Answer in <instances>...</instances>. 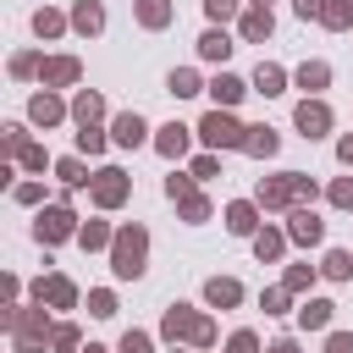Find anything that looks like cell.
<instances>
[{"label":"cell","mask_w":353,"mask_h":353,"mask_svg":"<svg viewBox=\"0 0 353 353\" xmlns=\"http://www.w3.org/2000/svg\"><path fill=\"white\" fill-rule=\"evenodd\" d=\"M66 232H72V215H66V210H44V215H39V237H44V243H55V237H66Z\"/></svg>","instance_id":"52a82bcc"},{"label":"cell","mask_w":353,"mask_h":353,"mask_svg":"<svg viewBox=\"0 0 353 353\" xmlns=\"http://www.w3.org/2000/svg\"><path fill=\"white\" fill-rule=\"evenodd\" d=\"M94 199H99V204H121V199H127V176H121V171H99V176H94Z\"/></svg>","instance_id":"8992f818"},{"label":"cell","mask_w":353,"mask_h":353,"mask_svg":"<svg viewBox=\"0 0 353 353\" xmlns=\"http://www.w3.org/2000/svg\"><path fill=\"white\" fill-rule=\"evenodd\" d=\"M298 127H303V138H320V132L331 127V110H325L320 99H303V105H298Z\"/></svg>","instance_id":"5b68a950"},{"label":"cell","mask_w":353,"mask_h":353,"mask_svg":"<svg viewBox=\"0 0 353 353\" xmlns=\"http://www.w3.org/2000/svg\"><path fill=\"white\" fill-rule=\"evenodd\" d=\"M199 50H204V55H210V61H226V55H232V39H226V33H215V28H210V33H204V39H199Z\"/></svg>","instance_id":"4fadbf2b"},{"label":"cell","mask_w":353,"mask_h":353,"mask_svg":"<svg viewBox=\"0 0 353 353\" xmlns=\"http://www.w3.org/2000/svg\"><path fill=\"white\" fill-rule=\"evenodd\" d=\"M226 226L232 232H254V204H232L226 210Z\"/></svg>","instance_id":"ffe728a7"},{"label":"cell","mask_w":353,"mask_h":353,"mask_svg":"<svg viewBox=\"0 0 353 353\" xmlns=\"http://www.w3.org/2000/svg\"><path fill=\"white\" fill-rule=\"evenodd\" d=\"M88 309H94V314H116V298H110V292H94Z\"/></svg>","instance_id":"e575fe53"},{"label":"cell","mask_w":353,"mask_h":353,"mask_svg":"<svg viewBox=\"0 0 353 353\" xmlns=\"http://www.w3.org/2000/svg\"><path fill=\"white\" fill-rule=\"evenodd\" d=\"M55 116H61V105H55L50 94H39V99H33V121H55Z\"/></svg>","instance_id":"4316f807"},{"label":"cell","mask_w":353,"mask_h":353,"mask_svg":"<svg viewBox=\"0 0 353 353\" xmlns=\"http://www.w3.org/2000/svg\"><path fill=\"white\" fill-rule=\"evenodd\" d=\"M33 28H39V33H61V17H55V11H39Z\"/></svg>","instance_id":"1f68e13d"},{"label":"cell","mask_w":353,"mask_h":353,"mask_svg":"<svg viewBox=\"0 0 353 353\" xmlns=\"http://www.w3.org/2000/svg\"><path fill=\"white\" fill-rule=\"evenodd\" d=\"M182 215H188V221H204V215H210V204L193 193V199H182Z\"/></svg>","instance_id":"f546056e"},{"label":"cell","mask_w":353,"mask_h":353,"mask_svg":"<svg viewBox=\"0 0 353 353\" xmlns=\"http://www.w3.org/2000/svg\"><path fill=\"white\" fill-rule=\"evenodd\" d=\"M83 243H88V248H99V243H105V226H99V221H88V226H83Z\"/></svg>","instance_id":"74e56055"},{"label":"cell","mask_w":353,"mask_h":353,"mask_svg":"<svg viewBox=\"0 0 353 353\" xmlns=\"http://www.w3.org/2000/svg\"><path fill=\"white\" fill-rule=\"evenodd\" d=\"M121 353H149V336H143V331H127V342H121Z\"/></svg>","instance_id":"d590c367"},{"label":"cell","mask_w":353,"mask_h":353,"mask_svg":"<svg viewBox=\"0 0 353 353\" xmlns=\"http://www.w3.org/2000/svg\"><path fill=\"white\" fill-rule=\"evenodd\" d=\"M154 143H160V154H182V149H188V127H176V121H171Z\"/></svg>","instance_id":"9a60e30c"},{"label":"cell","mask_w":353,"mask_h":353,"mask_svg":"<svg viewBox=\"0 0 353 353\" xmlns=\"http://www.w3.org/2000/svg\"><path fill=\"white\" fill-rule=\"evenodd\" d=\"M61 176H66V182H88V176H83V165H77V160H61Z\"/></svg>","instance_id":"ab89813d"},{"label":"cell","mask_w":353,"mask_h":353,"mask_svg":"<svg viewBox=\"0 0 353 353\" xmlns=\"http://www.w3.org/2000/svg\"><path fill=\"white\" fill-rule=\"evenodd\" d=\"M336 154H342V160L353 165V138H342V149H336Z\"/></svg>","instance_id":"7bdbcfd3"},{"label":"cell","mask_w":353,"mask_h":353,"mask_svg":"<svg viewBox=\"0 0 353 353\" xmlns=\"http://www.w3.org/2000/svg\"><path fill=\"white\" fill-rule=\"evenodd\" d=\"M254 88H259V94H281V66L259 61V72H254Z\"/></svg>","instance_id":"5bb4252c"},{"label":"cell","mask_w":353,"mask_h":353,"mask_svg":"<svg viewBox=\"0 0 353 353\" xmlns=\"http://www.w3.org/2000/svg\"><path fill=\"white\" fill-rule=\"evenodd\" d=\"M325 353H353V336H347V331H336V336L325 342Z\"/></svg>","instance_id":"f35d334b"},{"label":"cell","mask_w":353,"mask_h":353,"mask_svg":"<svg viewBox=\"0 0 353 353\" xmlns=\"http://www.w3.org/2000/svg\"><path fill=\"white\" fill-rule=\"evenodd\" d=\"M171 94H176V99L199 94V77H193V72H171Z\"/></svg>","instance_id":"d4e9b609"},{"label":"cell","mask_w":353,"mask_h":353,"mask_svg":"<svg viewBox=\"0 0 353 353\" xmlns=\"http://www.w3.org/2000/svg\"><path fill=\"white\" fill-rule=\"evenodd\" d=\"M320 232H325V226H320V215H309V210H298V215H292V237H298V243H320Z\"/></svg>","instance_id":"30bf717a"},{"label":"cell","mask_w":353,"mask_h":353,"mask_svg":"<svg viewBox=\"0 0 353 353\" xmlns=\"http://www.w3.org/2000/svg\"><path fill=\"white\" fill-rule=\"evenodd\" d=\"M165 193H171V199H193V182H188V176H171Z\"/></svg>","instance_id":"d6a6232c"},{"label":"cell","mask_w":353,"mask_h":353,"mask_svg":"<svg viewBox=\"0 0 353 353\" xmlns=\"http://www.w3.org/2000/svg\"><path fill=\"white\" fill-rule=\"evenodd\" d=\"M243 149H248V154H276V132H270V127H248Z\"/></svg>","instance_id":"8fae6325"},{"label":"cell","mask_w":353,"mask_h":353,"mask_svg":"<svg viewBox=\"0 0 353 353\" xmlns=\"http://www.w3.org/2000/svg\"><path fill=\"white\" fill-rule=\"evenodd\" d=\"M347 17H353L347 0H325V6H320V22H325V28H347Z\"/></svg>","instance_id":"2e32d148"},{"label":"cell","mask_w":353,"mask_h":353,"mask_svg":"<svg viewBox=\"0 0 353 353\" xmlns=\"http://www.w3.org/2000/svg\"><path fill=\"white\" fill-rule=\"evenodd\" d=\"M77 143H83V149H88V154H94V149H99V143H105V138H99V127H83V132H77Z\"/></svg>","instance_id":"8d00e7d4"},{"label":"cell","mask_w":353,"mask_h":353,"mask_svg":"<svg viewBox=\"0 0 353 353\" xmlns=\"http://www.w3.org/2000/svg\"><path fill=\"white\" fill-rule=\"evenodd\" d=\"M116 143H143V121L138 116H121L116 121Z\"/></svg>","instance_id":"d6986e66"},{"label":"cell","mask_w":353,"mask_h":353,"mask_svg":"<svg viewBox=\"0 0 353 353\" xmlns=\"http://www.w3.org/2000/svg\"><path fill=\"white\" fill-rule=\"evenodd\" d=\"M254 6H259V11H270V0H254Z\"/></svg>","instance_id":"f6af8a7d"},{"label":"cell","mask_w":353,"mask_h":353,"mask_svg":"<svg viewBox=\"0 0 353 353\" xmlns=\"http://www.w3.org/2000/svg\"><path fill=\"white\" fill-rule=\"evenodd\" d=\"M270 353H298V342H276V347H270Z\"/></svg>","instance_id":"ee69618b"},{"label":"cell","mask_w":353,"mask_h":353,"mask_svg":"<svg viewBox=\"0 0 353 353\" xmlns=\"http://www.w3.org/2000/svg\"><path fill=\"white\" fill-rule=\"evenodd\" d=\"M143 226H127V232H116V276H138L143 270Z\"/></svg>","instance_id":"6da1fadb"},{"label":"cell","mask_w":353,"mask_h":353,"mask_svg":"<svg viewBox=\"0 0 353 353\" xmlns=\"http://www.w3.org/2000/svg\"><path fill=\"white\" fill-rule=\"evenodd\" d=\"M72 22H77L83 33H99V22H105V11H99L94 0H77V11H72Z\"/></svg>","instance_id":"7c38bea8"},{"label":"cell","mask_w":353,"mask_h":353,"mask_svg":"<svg viewBox=\"0 0 353 353\" xmlns=\"http://www.w3.org/2000/svg\"><path fill=\"white\" fill-rule=\"evenodd\" d=\"M204 11H210V17H215V22H226V17H232V11H237V0H204Z\"/></svg>","instance_id":"4dcf8cb0"},{"label":"cell","mask_w":353,"mask_h":353,"mask_svg":"<svg viewBox=\"0 0 353 353\" xmlns=\"http://www.w3.org/2000/svg\"><path fill=\"white\" fill-rule=\"evenodd\" d=\"M303 287H309V270L292 265V270H287V292H303Z\"/></svg>","instance_id":"836d02e7"},{"label":"cell","mask_w":353,"mask_h":353,"mask_svg":"<svg viewBox=\"0 0 353 353\" xmlns=\"http://www.w3.org/2000/svg\"><path fill=\"white\" fill-rule=\"evenodd\" d=\"M325 276H336V281H342V276H353V254H342V248H336V254H325Z\"/></svg>","instance_id":"7402d4cb"},{"label":"cell","mask_w":353,"mask_h":353,"mask_svg":"<svg viewBox=\"0 0 353 353\" xmlns=\"http://www.w3.org/2000/svg\"><path fill=\"white\" fill-rule=\"evenodd\" d=\"M298 320H303V325H325V320H331V303H303Z\"/></svg>","instance_id":"484cf974"},{"label":"cell","mask_w":353,"mask_h":353,"mask_svg":"<svg viewBox=\"0 0 353 353\" xmlns=\"http://www.w3.org/2000/svg\"><path fill=\"white\" fill-rule=\"evenodd\" d=\"M325 77H331V72H325V61H309V66L298 72V83H303V88H325Z\"/></svg>","instance_id":"44dd1931"},{"label":"cell","mask_w":353,"mask_h":353,"mask_svg":"<svg viewBox=\"0 0 353 353\" xmlns=\"http://www.w3.org/2000/svg\"><path fill=\"white\" fill-rule=\"evenodd\" d=\"M44 77H50V83H72V77H77V61H50Z\"/></svg>","instance_id":"cb8c5ba5"},{"label":"cell","mask_w":353,"mask_h":353,"mask_svg":"<svg viewBox=\"0 0 353 353\" xmlns=\"http://www.w3.org/2000/svg\"><path fill=\"white\" fill-rule=\"evenodd\" d=\"M94 116H99V94H83V99H77V121L94 127Z\"/></svg>","instance_id":"83f0119b"},{"label":"cell","mask_w":353,"mask_h":353,"mask_svg":"<svg viewBox=\"0 0 353 353\" xmlns=\"http://www.w3.org/2000/svg\"><path fill=\"white\" fill-rule=\"evenodd\" d=\"M320 6L325 0H298V17H320Z\"/></svg>","instance_id":"b9f144b4"},{"label":"cell","mask_w":353,"mask_h":353,"mask_svg":"<svg viewBox=\"0 0 353 353\" xmlns=\"http://www.w3.org/2000/svg\"><path fill=\"white\" fill-rule=\"evenodd\" d=\"M232 353H254V336H248V331H237V336H232Z\"/></svg>","instance_id":"60d3db41"},{"label":"cell","mask_w":353,"mask_h":353,"mask_svg":"<svg viewBox=\"0 0 353 353\" xmlns=\"http://www.w3.org/2000/svg\"><path fill=\"white\" fill-rule=\"evenodd\" d=\"M88 353H105V347H88Z\"/></svg>","instance_id":"bcb514c9"},{"label":"cell","mask_w":353,"mask_h":353,"mask_svg":"<svg viewBox=\"0 0 353 353\" xmlns=\"http://www.w3.org/2000/svg\"><path fill=\"white\" fill-rule=\"evenodd\" d=\"M39 298H50V303H72V281H61V276H55V281H44V287H39Z\"/></svg>","instance_id":"603a6c76"},{"label":"cell","mask_w":353,"mask_h":353,"mask_svg":"<svg viewBox=\"0 0 353 353\" xmlns=\"http://www.w3.org/2000/svg\"><path fill=\"white\" fill-rule=\"evenodd\" d=\"M204 298H210L215 309H226V303H237V298H243V287H237V281H226V276H215V281L204 287Z\"/></svg>","instance_id":"ba28073f"},{"label":"cell","mask_w":353,"mask_h":353,"mask_svg":"<svg viewBox=\"0 0 353 353\" xmlns=\"http://www.w3.org/2000/svg\"><path fill=\"white\" fill-rule=\"evenodd\" d=\"M210 94H215V105H237V99H243V94H248V88H243V83H237V77H226V72H221V77H215V83H210Z\"/></svg>","instance_id":"9c48e42d"},{"label":"cell","mask_w":353,"mask_h":353,"mask_svg":"<svg viewBox=\"0 0 353 353\" xmlns=\"http://www.w3.org/2000/svg\"><path fill=\"white\" fill-rule=\"evenodd\" d=\"M138 17H143V28H165L171 6H165V0H143V6H138Z\"/></svg>","instance_id":"e0dca14e"},{"label":"cell","mask_w":353,"mask_h":353,"mask_svg":"<svg viewBox=\"0 0 353 353\" xmlns=\"http://www.w3.org/2000/svg\"><path fill=\"white\" fill-rule=\"evenodd\" d=\"M243 33H248V39H265V33H270V11H259V6H254V11L243 17Z\"/></svg>","instance_id":"ac0fdd59"},{"label":"cell","mask_w":353,"mask_h":353,"mask_svg":"<svg viewBox=\"0 0 353 353\" xmlns=\"http://www.w3.org/2000/svg\"><path fill=\"white\" fill-rule=\"evenodd\" d=\"M254 248H259V259H276V254H281V237H276V232H259Z\"/></svg>","instance_id":"f1b7e54d"},{"label":"cell","mask_w":353,"mask_h":353,"mask_svg":"<svg viewBox=\"0 0 353 353\" xmlns=\"http://www.w3.org/2000/svg\"><path fill=\"white\" fill-rule=\"evenodd\" d=\"M303 193H314L309 176H276V182H259V204H292V199H303Z\"/></svg>","instance_id":"3957f363"},{"label":"cell","mask_w":353,"mask_h":353,"mask_svg":"<svg viewBox=\"0 0 353 353\" xmlns=\"http://www.w3.org/2000/svg\"><path fill=\"white\" fill-rule=\"evenodd\" d=\"M199 132H204V143H215V149H237V143L248 138V127H237V121H232V116H221V110H215V116H204V127H199Z\"/></svg>","instance_id":"7a4b0ae2"},{"label":"cell","mask_w":353,"mask_h":353,"mask_svg":"<svg viewBox=\"0 0 353 353\" xmlns=\"http://www.w3.org/2000/svg\"><path fill=\"white\" fill-rule=\"evenodd\" d=\"M165 336H193V342H210L215 331H210V320H193V314L176 303V309L165 314Z\"/></svg>","instance_id":"277c9868"}]
</instances>
